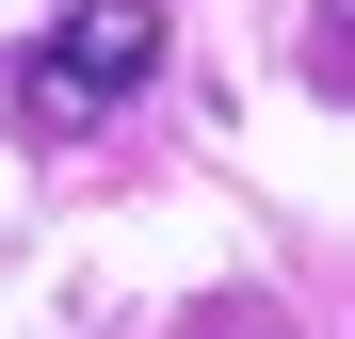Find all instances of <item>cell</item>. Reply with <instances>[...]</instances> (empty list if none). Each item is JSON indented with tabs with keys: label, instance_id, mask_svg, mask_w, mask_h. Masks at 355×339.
<instances>
[{
	"label": "cell",
	"instance_id": "6da1fadb",
	"mask_svg": "<svg viewBox=\"0 0 355 339\" xmlns=\"http://www.w3.org/2000/svg\"><path fill=\"white\" fill-rule=\"evenodd\" d=\"M162 81V0H65V33L17 65L33 113H113V97H146Z\"/></svg>",
	"mask_w": 355,
	"mask_h": 339
}]
</instances>
